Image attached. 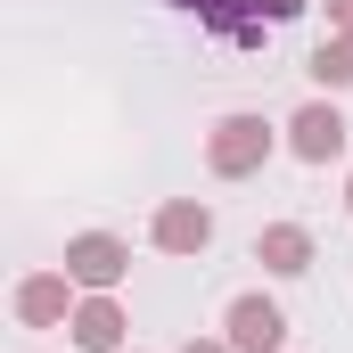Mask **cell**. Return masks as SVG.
<instances>
[{"label":"cell","instance_id":"obj_1","mask_svg":"<svg viewBox=\"0 0 353 353\" xmlns=\"http://www.w3.org/2000/svg\"><path fill=\"white\" fill-rule=\"evenodd\" d=\"M279 337H288L279 304H263V296H239L230 304V353H279Z\"/></svg>","mask_w":353,"mask_h":353},{"label":"cell","instance_id":"obj_2","mask_svg":"<svg viewBox=\"0 0 353 353\" xmlns=\"http://www.w3.org/2000/svg\"><path fill=\"white\" fill-rule=\"evenodd\" d=\"M271 132L255 123V115H230L222 132H214V173H247V165H263Z\"/></svg>","mask_w":353,"mask_h":353},{"label":"cell","instance_id":"obj_3","mask_svg":"<svg viewBox=\"0 0 353 353\" xmlns=\"http://www.w3.org/2000/svg\"><path fill=\"white\" fill-rule=\"evenodd\" d=\"M66 271H74L83 288H115V279H123V247H115V239H74V247H66Z\"/></svg>","mask_w":353,"mask_h":353},{"label":"cell","instance_id":"obj_4","mask_svg":"<svg viewBox=\"0 0 353 353\" xmlns=\"http://www.w3.org/2000/svg\"><path fill=\"white\" fill-rule=\"evenodd\" d=\"M337 148H345V123H337V107H304V115H296V157L329 165Z\"/></svg>","mask_w":353,"mask_h":353},{"label":"cell","instance_id":"obj_5","mask_svg":"<svg viewBox=\"0 0 353 353\" xmlns=\"http://www.w3.org/2000/svg\"><path fill=\"white\" fill-rule=\"evenodd\" d=\"M205 239H214V214H205V205H165V214H157V247L189 255V247H205Z\"/></svg>","mask_w":353,"mask_h":353},{"label":"cell","instance_id":"obj_6","mask_svg":"<svg viewBox=\"0 0 353 353\" xmlns=\"http://www.w3.org/2000/svg\"><path fill=\"white\" fill-rule=\"evenodd\" d=\"M115 337H123V312H115V304H83V312H74V345L115 353Z\"/></svg>","mask_w":353,"mask_h":353},{"label":"cell","instance_id":"obj_7","mask_svg":"<svg viewBox=\"0 0 353 353\" xmlns=\"http://www.w3.org/2000/svg\"><path fill=\"white\" fill-rule=\"evenodd\" d=\"M17 312H25L33 329L58 321V312H66V279H25V288H17Z\"/></svg>","mask_w":353,"mask_h":353},{"label":"cell","instance_id":"obj_8","mask_svg":"<svg viewBox=\"0 0 353 353\" xmlns=\"http://www.w3.org/2000/svg\"><path fill=\"white\" fill-rule=\"evenodd\" d=\"M255 255H263L271 271H304V263H312V239H304V230H263Z\"/></svg>","mask_w":353,"mask_h":353},{"label":"cell","instance_id":"obj_9","mask_svg":"<svg viewBox=\"0 0 353 353\" xmlns=\"http://www.w3.org/2000/svg\"><path fill=\"white\" fill-rule=\"evenodd\" d=\"M312 74H321V83H353V41H321Z\"/></svg>","mask_w":353,"mask_h":353},{"label":"cell","instance_id":"obj_10","mask_svg":"<svg viewBox=\"0 0 353 353\" xmlns=\"http://www.w3.org/2000/svg\"><path fill=\"white\" fill-rule=\"evenodd\" d=\"M296 8H304V0H263V17H271V25H279V17H296Z\"/></svg>","mask_w":353,"mask_h":353},{"label":"cell","instance_id":"obj_11","mask_svg":"<svg viewBox=\"0 0 353 353\" xmlns=\"http://www.w3.org/2000/svg\"><path fill=\"white\" fill-rule=\"evenodd\" d=\"M181 8H205V17H214V8H222V0H181Z\"/></svg>","mask_w":353,"mask_h":353},{"label":"cell","instance_id":"obj_12","mask_svg":"<svg viewBox=\"0 0 353 353\" xmlns=\"http://www.w3.org/2000/svg\"><path fill=\"white\" fill-rule=\"evenodd\" d=\"M329 8H337V17H345V25H353V0H329Z\"/></svg>","mask_w":353,"mask_h":353},{"label":"cell","instance_id":"obj_13","mask_svg":"<svg viewBox=\"0 0 353 353\" xmlns=\"http://www.w3.org/2000/svg\"><path fill=\"white\" fill-rule=\"evenodd\" d=\"M189 353H222V345H189Z\"/></svg>","mask_w":353,"mask_h":353}]
</instances>
